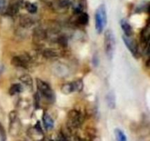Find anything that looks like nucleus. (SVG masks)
<instances>
[{
    "mask_svg": "<svg viewBox=\"0 0 150 141\" xmlns=\"http://www.w3.org/2000/svg\"><path fill=\"white\" fill-rule=\"evenodd\" d=\"M95 29L98 34H101L107 25V11L105 4H100L95 11Z\"/></svg>",
    "mask_w": 150,
    "mask_h": 141,
    "instance_id": "f257e3e1",
    "label": "nucleus"
},
{
    "mask_svg": "<svg viewBox=\"0 0 150 141\" xmlns=\"http://www.w3.org/2000/svg\"><path fill=\"white\" fill-rule=\"evenodd\" d=\"M116 40L114 32L111 29H107L104 32V48L107 57L112 60L114 55Z\"/></svg>",
    "mask_w": 150,
    "mask_h": 141,
    "instance_id": "f03ea898",
    "label": "nucleus"
},
{
    "mask_svg": "<svg viewBox=\"0 0 150 141\" xmlns=\"http://www.w3.org/2000/svg\"><path fill=\"white\" fill-rule=\"evenodd\" d=\"M37 87H38L39 93L46 99L47 101L52 103L55 101V94L51 87L47 82L37 79Z\"/></svg>",
    "mask_w": 150,
    "mask_h": 141,
    "instance_id": "7ed1b4c3",
    "label": "nucleus"
},
{
    "mask_svg": "<svg viewBox=\"0 0 150 141\" xmlns=\"http://www.w3.org/2000/svg\"><path fill=\"white\" fill-rule=\"evenodd\" d=\"M21 129V124L17 111L13 110L9 114V132L13 137L18 136Z\"/></svg>",
    "mask_w": 150,
    "mask_h": 141,
    "instance_id": "20e7f679",
    "label": "nucleus"
},
{
    "mask_svg": "<svg viewBox=\"0 0 150 141\" xmlns=\"http://www.w3.org/2000/svg\"><path fill=\"white\" fill-rule=\"evenodd\" d=\"M83 115L79 111L72 110L67 114V125L71 129H76L81 125Z\"/></svg>",
    "mask_w": 150,
    "mask_h": 141,
    "instance_id": "39448f33",
    "label": "nucleus"
},
{
    "mask_svg": "<svg viewBox=\"0 0 150 141\" xmlns=\"http://www.w3.org/2000/svg\"><path fill=\"white\" fill-rule=\"evenodd\" d=\"M83 83L81 79H78L74 82H67L61 87V91L65 95L73 93L74 92H80L83 90Z\"/></svg>",
    "mask_w": 150,
    "mask_h": 141,
    "instance_id": "423d86ee",
    "label": "nucleus"
},
{
    "mask_svg": "<svg viewBox=\"0 0 150 141\" xmlns=\"http://www.w3.org/2000/svg\"><path fill=\"white\" fill-rule=\"evenodd\" d=\"M32 60V57L28 54H23L18 56H15L12 58L11 64L14 67L27 68Z\"/></svg>",
    "mask_w": 150,
    "mask_h": 141,
    "instance_id": "0eeeda50",
    "label": "nucleus"
},
{
    "mask_svg": "<svg viewBox=\"0 0 150 141\" xmlns=\"http://www.w3.org/2000/svg\"><path fill=\"white\" fill-rule=\"evenodd\" d=\"M122 40L127 48L131 52L132 55L136 58H138L139 57V50L137 42L131 37L126 36L125 35L122 36Z\"/></svg>",
    "mask_w": 150,
    "mask_h": 141,
    "instance_id": "6e6552de",
    "label": "nucleus"
},
{
    "mask_svg": "<svg viewBox=\"0 0 150 141\" xmlns=\"http://www.w3.org/2000/svg\"><path fill=\"white\" fill-rule=\"evenodd\" d=\"M28 135L29 137L34 141H41L43 140V132L40 127V122H38L33 128L29 129Z\"/></svg>",
    "mask_w": 150,
    "mask_h": 141,
    "instance_id": "1a4fd4ad",
    "label": "nucleus"
},
{
    "mask_svg": "<svg viewBox=\"0 0 150 141\" xmlns=\"http://www.w3.org/2000/svg\"><path fill=\"white\" fill-rule=\"evenodd\" d=\"M149 26H146L144 29H142L141 32V43H142V47L144 48V51L148 53L149 51Z\"/></svg>",
    "mask_w": 150,
    "mask_h": 141,
    "instance_id": "9d476101",
    "label": "nucleus"
},
{
    "mask_svg": "<svg viewBox=\"0 0 150 141\" xmlns=\"http://www.w3.org/2000/svg\"><path fill=\"white\" fill-rule=\"evenodd\" d=\"M120 25H121V27L122 29V31L124 32L125 35L131 37V35H133V28H132L131 25H130V24L129 23L128 21H127L125 19H122L121 21H120Z\"/></svg>",
    "mask_w": 150,
    "mask_h": 141,
    "instance_id": "9b49d317",
    "label": "nucleus"
},
{
    "mask_svg": "<svg viewBox=\"0 0 150 141\" xmlns=\"http://www.w3.org/2000/svg\"><path fill=\"white\" fill-rule=\"evenodd\" d=\"M42 121H43L44 126L47 130H51L54 126V122L52 118L48 114V113H44L42 116Z\"/></svg>",
    "mask_w": 150,
    "mask_h": 141,
    "instance_id": "f8f14e48",
    "label": "nucleus"
},
{
    "mask_svg": "<svg viewBox=\"0 0 150 141\" xmlns=\"http://www.w3.org/2000/svg\"><path fill=\"white\" fill-rule=\"evenodd\" d=\"M106 103L108 107L111 110H114L116 107V95L114 91H110L106 95Z\"/></svg>",
    "mask_w": 150,
    "mask_h": 141,
    "instance_id": "ddd939ff",
    "label": "nucleus"
},
{
    "mask_svg": "<svg viewBox=\"0 0 150 141\" xmlns=\"http://www.w3.org/2000/svg\"><path fill=\"white\" fill-rule=\"evenodd\" d=\"M20 24L24 28H29L34 24V21L30 16L23 15L20 18Z\"/></svg>",
    "mask_w": 150,
    "mask_h": 141,
    "instance_id": "4468645a",
    "label": "nucleus"
},
{
    "mask_svg": "<svg viewBox=\"0 0 150 141\" xmlns=\"http://www.w3.org/2000/svg\"><path fill=\"white\" fill-rule=\"evenodd\" d=\"M77 16L76 17V23L79 25H86L89 22V16L86 13L81 12L80 13L76 14Z\"/></svg>",
    "mask_w": 150,
    "mask_h": 141,
    "instance_id": "2eb2a0df",
    "label": "nucleus"
},
{
    "mask_svg": "<svg viewBox=\"0 0 150 141\" xmlns=\"http://www.w3.org/2000/svg\"><path fill=\"white\" fill-rule=\"evenodd\" d=\"M42 54L44 57L48 59H54L59 57V53L57 51L51 48H46L42 51Z\"/></svg>",
    "mask_w": 150,
    "mask_h": 141,
    "instance_id": "dca6fc26",
    "label": "nucleus"
},
{
    "mask_svg": "<svg viewBox=\"0 0 150 141\" xmlns=\"http://www.w3.org/2000/svg\"><path fill=\"white\" fill-rule=\"evenodd\" d=\"M22 91H23V87H22L21 84H13V85L10 86V89H9V94L10 95H16V94L20 93Z\"/></svg>",
    "mask_w": 150,
    "mask_h": 141,
    "instance_id": "f3484780",
    "label": "nucleus"
},
{
    "mask_svg": "<svg viewBox=\"0 0 150 141\" xmlns=\"http://www.w3.org/2000/svg\"><path fill=\"white\" fill-rule=\"evenodd\" d=\"M19 79H20V81L22 83H23L28 87H32V85H33V81H32V77L29 74L22 75L19 78Z\"/></svg>",
    "mask_w": 150,
    "mask_h": 141,
    "instance_id": "a211bd4d",
    "label": "nucleus"
},
{
    "mask_svg": "<svg viewBox=\"0 0 150 141\" xmlns=\"http://www.w3.org/2000/svg\"><path fill=\"white\" fill-rule=\"evenodd\" d=\"M114 134H115L117 141H127V137H126L125 134L121 129H116L114 130Z\"/></svg>",
    "mask_w": 150,
    "mask_h": 141,
    "instance_id": "6ab92c4d",
    "label": "nucleus"
},
{
    "mask_svg": "<svg viewBox=\"0 0 150 141\" xmlns=\"http://www.w3.org/2000/svg\"><path fill=\"white\" fill-rule=\"evenodd\" d=\"M25 8L29 13H32V14H35L38 11V7L36 4L32 2H29V1L26 2L25 4Z\"/></svg>",
    "mask_w": 150,
    "mask_h": 141,
    "instance_id": "aec40b11",
    "label": "nucleus"
},
{
    "mask_svg": "<svg viewBox=\"0 0 150 141\" xmlns=\"http://www.w3.org/2000/svg\"><path fill=\"white\" fill-rule=\"evenodd\" d=\"M7 140V135L6 132L4 130V126L0 123V141H6Z\"/></svg>",
    "mask_w": 150,
    "mask_h": 141,
    "instance_id": "412c9836",
    "label": "nucleus"
},
{
    "mask_svg": "<svg viewBox=\"0 0 150 141\" xmlns=\"http://www.w3.org/2000/svg\"><path fill=\"white\" fill-rule=\"evenodd\" d=\"M7 8L5 0H0V13L4 12Z\"/></svg>",
    "mask_w": 150,
    "mask_h": 141,
    "instance_id": "4be33fe9",
    "label": "nucleus"
},
{
    "mask_svg": "<svg viewBox=\"0 0 150 141\" xmlns=\"http://www.w3.org/2000/svg\"><path fill=\"white\" fill-rule=\"evenodd\" d=\"M92 63L95 65V66H98V64H99V59H98V57L97 55L93 56V59H92Z\"/></svg>",
    "mask_w": 150,
    "mask_h": 141,
    "instance_id": "5701e85b",
    "label": "nucleus"
},
{
    "mask_svg": "<svg viewBox=\"0 0 150 141\" xmlns=\"http://www.w3.org/2000/svg\"><path fill=\"white\" fill-rule=\"evenodd\" d=\"M57 141H67V140H66V138L64 136L61 135V136H59V137L58 138V140Z\"/></svg>",
    "mask_w": 150,
    "mask_h": 141,
    "instance_id": "b1692460",
    "label": "nucleus"
},
{
    "mask_svg": "<svg viewBox=\"0 0 150 141\" xmlns=\"http://www.w3.org/2000/svg\"><path fill=\"white\" fill-rule=\"evenodd\" d=\"M3 70H4V67H3L2 66H0V74H1V73H2Z\"/></svg>",
    "mask_w": 150,
    "mask_h": 141,
    "instance_id": "393cba45",
    "label": "nucleus"
},
{
    "mask_svg": "<svg viewBox=\"0 0 150 141\" xmlns=\"http://www.w3.org/2000/svg\"><path fill=\"white\" fill-rule=\"evenodd\" d=\"M18 141H26V140H18Z\"/></svg>",
    "mask_w": 150,
    "mask_h": 141,
    "instance_id": "a878e982",
    "label": "nucleus"
}]
</instances>
